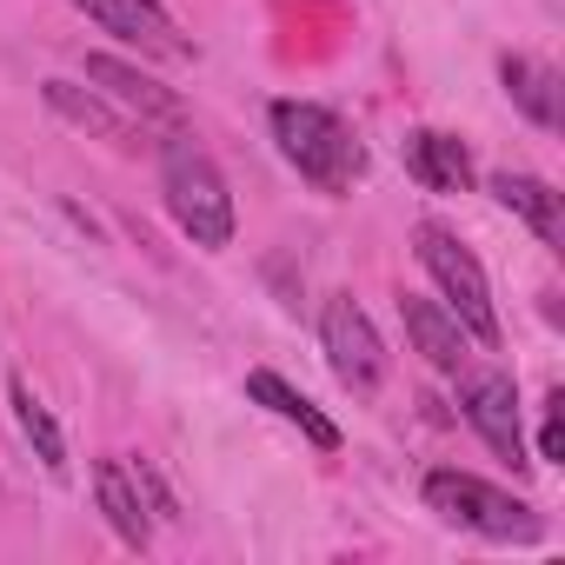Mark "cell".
<instances>
[{
	"instance_id": "cell-12",
	"label": "cell",
	"mask_w": 565,
	"mask_h": 565,
	"mask_svg": "<svg viewBox=\"0 0 565 565\" xmlns=\"http://www.w3.org/2000/svg\"><path fill=\"white\" fill-rule=\"evenodd\" d=\"M406 173H413L426 193H466V186H472V153H466V140H452V134L413 127V134H406Z\"/></svg>"
},
{
	"instance_id": "cell-4",
	"label": "cell",
	"mask_w": 565,
	"mask_h": 565,
	"mask_svg": "<svg viewBox=\"0 0 565 565\" xmlns=\"http://www.w3.org/2000/svg\"><path fill=\"white\" fill-rule=\"evenodd\" d=\"M413 246H419V266L433 273V287H439V300H446V313L479 340V347H499V307H492V279H486V266L472 259V246H459L446 226H419L413 233Z\"/></svg>"
},
{
	"instance_id": "cell-8",
	"label": "cell",
	"mask_w": 565,
	"mask_h": 565,
	"mask_svg": "<svg viewBox=\"0 0 565 565\" xmlns=\"http://www.w3.org/2000/svg\"><path fill=\"white\" fill-rule=\"evenodd\" d=\"M87 21H100L107 34H120L127 47L153 54V61H193V41L173 28V14L160 0H74Z\"/></svg>"
},
{
	"instance_id": "cell-9",
	"label": "cell",
	"mask_w": 565,
	"mask_h": 565,
	"mask_svg": "<svg viewBox=\"0 0 565 565\" xmlns=\"http://www.w3.org/2000/svg\"><path fill=\"white\" fill-rule=\"evenodd\" d=\"M41 100L67 120V127H81V134H94V140H107L114 153H140L153 134L127 114V107H114L100 87H74V81H41Z\"/></svg>"
},
{
	"instance_id": "cell-6",
	"label": "cell",
	"mask_w": 565,
	"mask_h": 565,
	"mask_svg": "<svg viewBox=\"0 0 565 565\" xmlns=\"http://www.w3.org/2000/svg\"><path fill=\"white\" fill-rule=\"evenodd\" d=\"M459 413H466V426H472L499 459L525 466V426H519V386H512V373L466 360V366H459Z\"/></svg>"
},
{
	"instance_id": "cell-10",
	"label": "cell",
	"mask_w": 565,
	"mask_h": 565,
	"mask_svg": "<svg viewBox=\"0 0 565 565\" xmlns=\"http://www.w3.org/2000/svg\"><path fill=\"white\" fill-rule=\"evenodd\" d=\"M399 320H406V340L426 353V366L459 373V366L472 360V333L446 313V300H419V294H406V300H399Z\"/></svg>"
},
{
	"instance_id": "cell-13",
	"label": "cell",
	"mask_w": 565,
	"mask_h": 565,
	"mask_svg": "<svg viewBox=\"0 0 565 565\" xmlns=\"http://www.w3.org/2000/svg\"><path fill=\"white\" fill-rule=\"evenodd\" d=\"M246 399H259L266 413H279L287 426H300L320 452H333V446H340V426H333V419H327V413H320L300 386H294V380H279L273 366H253V373H246Z\"/></svg>"
},
{
	"instance_id": "cell-15",
	"label": "cell",
	"mask_w": 565,
	"mask_h": 565,
	"mask_svg": "<svg viewBox=\"0 0 565 565\" xmlns=\"http://www.w3.org/2000/svg\"><path fill=\"white\" fill-rule=\"evenodd\" d=\"M499 81H505V94H512V107L532 120V127H558V74L545 67V61H532V54H505L499 61Z\"/></svg>"
},
{
	"instance_id": "cell-16",
	"label": "cell",
	"mask_w": 565,
	"mask_h": 565,
	"mask_svg": "<svg viewBox=\"0 0 565 565\" xmlns=\"http://www.w3.org/2000/svg\"><path fill=\"white\" fill-rule=\"evenodd\" d=\"M8 399H14V426H21V439L34 446V459H41L54 479H67V433H61V419L41 406V393H34L28 380H14Z\"/></svg>"
},
{
	"instance_id": "cell-3",
	"label": "cell",
	"mask_w": 565,
	"mask_h": 565,
	"mask_svg": "<svg viewBox=\"0 0 565 565\" xmlns=\"http://www.w3.org/2000/svg\"><path fill=\"white\" fill-rule=\"evenodd\" d=\"M426 505H433L439 519L479 532V539H499V545H532V539L545 532L525 499H512L505 486H486L479 472H452V466L426 472Z\"/></svg>"
},
{
	"instance_id": "cell-5",
	"label": "cell",
	"mask_w": 565,
	"mask_h": 565,
	"mask_svg": "<svg viewBox=\"0 0 565 565\" xmlns=\"http://www.w3.org/2000/svg\"><path fill=\"white\" fill-rule=\"evenodd\" d=\"M320 347H327V366H333V380L347 386V393H380L386 386V347H380V333H373V320H366V307L353 300V294H333L327 300V313H320Z\"/></svg>"
},
{
	"instance_id": "cell-14",
	"label": "cell",
	"mask_w": 565,
	"mask_h": 565,
	"mask_svg": "<svg viewBox=\"0 0 565 565\" xmlns=\"http://www.w3.org/2000/svg\"><path fill=\"white\" fill-rule=\"evenodd\" d=\"M492 200L505 213H519L545 246H565V206H558V193L539 173H492Z\"/></svg>"
},
{
	"instance_id": "cell-2",
	"label": "cell",
	"mask_w": 565,
	"mask_h": 565,
	"mask_svg": "<svg viewBox=\"0 0 565 565\" xmlns=\"http://www.w3.org/2000/svg\"><path fill=\"white\" fill-rule=\"evenodd\" d=\"M160 193H167L173 226L193 246L213 253V246L233 239V193H226L220 167L206 160V147H193V134H167L160 140Z\"/></svg>"
},
{
	"instance_id": "cell-11",
	"label": "cell",
	"mask_w": 565,
	"mask_h": 565,
	"mask_svg": "<svg viewBox=\"0 0 565 565\" xmlns=\"http://www.w3.org/2000/svg\"><path fill=\"white\" fill-rule=\"evenodd\" d=\"M94 499H100V512H107V525H114V539H120V545H134V552H147V545H153L147 492H140V479H134V466H127V459H100V466H94Z\"/></svg>"
},
{
	"instance_id": "cell-1",
	"label": "cell",
	"mask_w": 565,
	"mask_h": 565,
	"mask_svg": "<svg viewBox=\"0 0 565 565\" xmlns=\"http://www.w3.org/2000/svg\"><path fill=\"white\" fill-rule=\"evenodd\" d=\"M273 140L294 160V173L313 180L320 193H347L360 180V167H366L353 127L320 100H273Z\"/></svg>"
},
{
	"instance_id": "cell-17",
	"label": "cell",
	"mask_w": 565,
	"mask_h": 565,
	"mask_svg": "<svg viewBox=\"0 0 565 565\" xmlns=\"http://www.w3.org/2000/svg\"><path fill=\"white\" fill-rule=\"evenodd\" d=\"M539 459H565V393L545 399V426H539Z\"/></svg>"
},
{
	"instance_id": "cell-7",
	"label": "cell",
	"mask_w": 565,
	"mask_h": 565,
	"mask_svg": "<svg viewBox=\"0 0 565 565\" xmlns=\"http://www.w3.org/2000/svg\"><path fill=\"white\" fill-rule=\"evenodd\" d=\"M87 81L114 100V107H127L147 134H186V100L173 94V87H160L153 74H140L134 61H114V54H94L87 61Z\"/></svg>"
}]
</instances>
